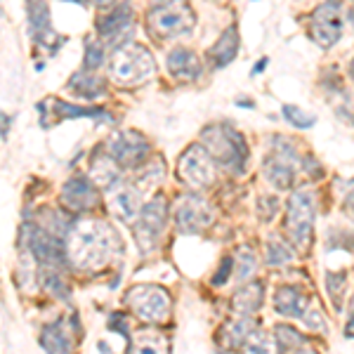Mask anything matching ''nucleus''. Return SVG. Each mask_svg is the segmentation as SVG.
<instances>
[{"mask_svg":"<svg viewBox=\"0 0 354 354\" xmlns=\"http://www.w3.org/2000/svg\"><path fill=\"white\" fill-rule=\"evenodd\" d=\"M283 118H286L288 123H293L295 128H300V130H307V128H312V125L317 123V118L310 116V113H305L300 106H295V104L283 106Z\"/></svg>","mask_w":354,"mask_h":354,"instance_id":"32","label":"nucleus"},{"mask_svg":"<svg viewBox=\"0 0 354 354\" xmlns=\"http://www.w3.org/2000/svg\"><path fill=\"white\" fill-rule=\"evenodd\" d=\"M66 88L68 93L83 97V100H97V97L104 95V81L100 76H95V71H88V68L73 73Z\"/></svg>","mask_w":354,"mask_h":354,"instance_id":"20","label":"nucleus"},{"mask_svg":"<svg viewBox=\"0 0 354 354\" xmlns=\"http://www.w3.org/2000/svg\"><path fill=\"white\" fill-rule=\"evenodd\" d=\"M125 305L130 307L137 319H142L145 324H163L170 317V300L168 290L161 286H153V283H142L128 290L125 295Z\"/></svg>","mask_w":354,"mask_h":354,"instance_id":"6","label":"nucleus"},{"mask_svg":"<svg viewBox=\"0 0 354 354\" xmlns=\"http://www.w3.org/2000/svg\"><path fill=\"white\" fill-rule=\"evenodd\" d=\"M239 55V31L236 26H230L222 31V36L215 41V45L210 48V64L215 68H225L230 66Z\"/></svg>","mask_w":354,"mask_h":354,"instance_id":"19","label":"nucleus"},{"mask_svg":"<svg viewBox=\"0 0 354 354\" xmlns=\"http://www.w3.org/2000/svg\"><path fill=\"white\" fill-rule=\"evenodd\" d=\"M245 350L248 352H270L272 350V345H270V340H267V335L262 333V330L255 328L253 333H250V338L245 340Z\"/></svg>","mask_w":354,"mask_h":354,"instance_id":"33","label":"nucleus"},{"mask_svg":"<svg viewBox=\"0 0 354 354\" xmlns=\"http://www.w3.org/2000/svg\"><path fill=\"white\" fill-rule=\"evenodd\" d=\"M102 64H104V45L95 38H88L85 41V57H83V68L88 71H97Z\"/></svg>","mask_w":354,"mask_h":354,"instance_id":"31","label":"nucleus"},{"mask_svg":"<svg viewBox=\"0 0 354 354\" xmlns=\"http://www.w3.org/2000/svg\"><path fill=\"white\" fill-rule=\"evenodd\" d=\"M165 66H168V73L180 83H194L201 78L203 66L201 59L192 53L189 48H175L170 50L168 59H165Z\"/></svg>","mask_w":354,"mask_h":354,"instance_id":"16","label":"nucleus"},{"mask_svg":"<svg viewBox=\"0 0 354 354\" xmlns=\"http://www.w3.org/2000/svg\"><path fill=\"white\" fill-rule=\"evenodd\" d=\"M201 145L213 153L222 168L234 175H241L248 161V145L243 135L227 123H210L201 130Z\"/></svg>","mask_w":354,"mask_h":354,"instance_id":"2","label":"nucleus"},{"mask_svg":"<svg viewBox=\"0 0 354 354\" xmlns=\"http://www.w3.org/2000/svg\"><path fill=\"white\" fill-rule=\"evenodd\" d=\"M41 345L48 352H68L71 350V338H68V330L64 328V319H57L55 324L43 328L41 335Z\"/></svg>","mask_w":354,"mask_h":354,"instance_id":"23","label":"nucleus"},{"mask_svg":"<svg viewBox=\"0 0 354 354\" xmlns=\"http://www.w3.org/2000/svg\"><path fill=\"white\" fill-rule=\"evenodd\" d=\"M253 330H255V322L250 319V314H241V317L230 322L225 330H222L225 333V347H243Z\"/></svg>","mask_w":354,"mask_h":354,"instance_id":"24","label":"nucleus"},{"mask_svg":"<svg viewBox=\"0 0 354 354\" xmlns=\"http://www.w3.org/2000/svg\"><path fill=\"white\" fill-rule=\"evenodd\" d=\"M8 123H10L8 113H3V140H8Z\"/></svg>","mask_w":354,"mask_h":354,"instance_id":"41","label":"nucleus"},{"mask_svg":"<svg viewBox=\"0 0 354 354\" xmlns=\"http://www.w3.org/2000/svg\"><path fill=\"white\" fill-rule=\"evenodd\" d=\"M118 248H121L118 245V234L109 225L97 220L76 222L66 236L68 262L85 272L102 270Z\"/></svg>","mask_w":354,"mask_h":354,"instance_id":"1","label":"nucleus"},{"mask_svg":"<svg viewBox=\"0 0 354 354\" xmlns=\"http://www.w3.org/2000/svg\"><path fill=\"white\" fill-rule=\"evenodd\" d=\"M142 189L140 187H130V185H118L111 192L109 198V208L121 222H135L137 215L142 210Z\"/></svg>","mask_w":354,"mask_h":354,"instance_id":"17","label":"nucleus"},{"mask_svg":"<svg viewBox=\"0 0 354 354\" xmlns=\"http://www.w3.org/2000/svg\"><path fill=\"white\" fill-rule=\"evenodd\" d=\"M218 3H225V0H218Z\"/></svg>","mask_w":354,"mask_h":354,"instance_id":"47","label":"nucleus"},{"mask_svg":"<svg viewBox=\"0 0 354 354\" xmlns=\"http://www.w3.org/2000/svg\"><path fill=\"white\" fill-rule=\"evenodd\" d=\"M41 283H43V288L48 290L50 295H55V298H59V300H68V298H71V290H68L64 277L59 274V267L43 265Z\"/></svg>","mask_w":354,"mask_h":354,"instance_id":"27","label":"nucleus"},{"mask_svg":"<svg viewBox=\"0 0 354 354\" xmlns=\"http://www.w3.org/2000/svg\"><path fill=\"white\" fill-rule=\"evenodd\" d=\"M165 220H168V203L163 196H156L153 201L142 205L135 222V239L142 253H151L158 245V239L165 230Z\"/></svg>","mask_w":354,"mask_h":354,"instance_id":"8","label":"nucleus"},{"mask_svg":"<svg viewBox=\"0 0 354 354\" xmlns=\"http://www.w3.org/2000/svg\"><path fill=\"white\" fill-rule=\"evenodd\" d=\"M317 218V203L307 189H298L290 194L286 205V232L288 239L300 253H305L312 245V230Z\"/></svg>","mask_w":354,"mask_h":354,"instance_id":"5","label":"nucleus"},{"mask_svg":"<svg viewBox=\"0 0 354 354\" xmlns=\"http://www.w3.org/2000/svg\"><path fill=\"white\" fill-rule=\"evenodd\" d=\"M234 258H225L222 260V265H220V270L215 272V277H213V286H225L227 281H230V277H232V272H234Z\"/></svg>","mask_w":354,"mask_h":354,"instance_id":"34","label":"nucleus"},{"mask_svg":"<svg viewBox=\"0 0 354 354\" xmlns=\"http://www.w3.org/2000/svg\"><path fill=\"white\" fill-rule=\"evenodd\" d=\"M302 319H305V324H307L310 328H319V330L326 328V324H324L322 314H319L317 310H314V312H305V317H302Z\"/></svg>","mask_w":354,"mask_h":354,"instance_id":"36","label":"nucleus"},{"mask_svg":"<svg viewBox=\"0 0 354 354\" xmlns=\"http://www.w3.org/2000/svg\"><path fill=\"white\" fill-rule=\"evenodd\" d=\"M345 335H347V338H354V314H352V319L347 322V326H345Z\"/></svg>","mask_w":354,"mask_h":354,"instance_id":"39","label":"nucleus"},{"mask_svg":"<svg viewBox=\"0 0 354 354\" xmlns=\"http://www.w3.org/2000/svg\"><path fill=\"white\" fill-rule=\"evenodd\" d=\"M262 300H265L262 281H248L234 293V310L239 314H253L262 307Z\"/></svg>","mask_w":354,"mask_h":354,"instance_id":"22","label":"nucleus"},{"mask_svg":"<svg viewBox=\"0 0 354 354\" xmlns=\"http://www.w3.org/2000/svg\"><path fill=\"white\" fill-rule=\"evenodd\" d=\"M109 153L121 168H137L149 156V142L135 130H116L109 140Z\"/></svg>","mask_w":354,"mask_h":354,"instance_id":"12","label":"nucleus"},{"mask_svg":"<svg viewBox=\"0 0 354 354\" xmlns=\"http://www.w3.org/2000/svg\"><path fill=\"white\" fill-rule=\"evenodd\" d=\"M26 21H28V33L38 45L48 50H55L64 43V38L57 36L53 24H50V8L48 0H26Z\"/></svg>","mask_w":354,"mask_h":354,"instance_id":"14","label":"nucleus"},{"mask_svg":"<svg viewBox=\"0 0 354 354\" xmlns=\"http://www.w3.org/2000/svg\"><path fill=\"white\" fill-rule=\"evenodd\" d=\"M288 262H293V250L288 248L283 241H267V265L272 267H283L288 265Z\"/></svg>","mask_w":354,"mask_h":354,"instance_id":"29","label":"nucleus"},{"mask_svg":"<svg viewBox=\"0 0 354 354\" xmlns=\"http://www.w3.org/2000/svg\"><path fill=\"white\" fill-rule=\"evenodd\" d=\"M156 73V62L142 45H123L113 53L109 62V76L118 85L147 83Z\"/></svg>","mask_w":354,"mask_h":354,"instance_id":"4","label":"nucleus"},{"mask_svg":"<svg viewBox=\"0 0 354 354\" xmlns=\"http://www.w3.org/2000/svg\"><path fill=\"white\" fill-rule=\"evenodd\" d=\"M109 328L111 330H118V333L123 335L125 340H128V345H130V333H128V319L123 317V314H118V312H113L111 317H109Z\"/></svg>","mask_w":354,"mask_h":354,"instance_id":"35","label":"nucleus"},{"mask_svg":"<svg viewBox=\"0 0 354 354\" xmlns=\"http://www.w3.org/2000/svg\"><path fill=\"white\" fill-rule=\"evenodd\" d=\"M345 286H347V274L345 272H333L326 274V290L333 300V307L340 310L342 307V295H345Z\"/></svg>","mask_w":354,"mask_h":354,"instance_id":"30","label":"nucleus"},{"mask_svg":"<svg viewBox=\"0 0 354 354\" xmlns=\"http://www.w3.org/2000/svg\"><path fill=\"white\" fill-rule=\"evenodd\" d=\"M352 3H354V0H352Z\"/></svg>","mask_w":354,"mask_h":354,"instance_id":"48","label":"nucleus"},{"mask_svg":"<svg viewBox=\"0 0 354 354\" xmlns=\"http://www.w3.org/2000/svg\"><path fill=\"white\" fill-rule=\"evenodd\" d=\"M274 310L281 317L302 319L307 312V295L295 286H281L274 293Z\"/></svg>","mask_w":354,"mask_h":354,"instance_id":"18","label":"nucleus"},{"mask_svg":"<svg viewBox=\"0 0 354 354\" xmlns=\"http://www.w3.org/2000/svg\"><path fill=\"white\" fill-rule=\"evenodd\" d=\"M97 33L104 38L111 48H123V43L133 33V10L125 3H118L116 8L104 12L97 19Z\"/></svg>","mask_w":354,"mask_h":354,"instance_id":"13","label":"nucleus"},{"mask_svg":"<svg viewBox=\"0 0 354 354\" xmlns=\"http://www.w3.org/2000/svg\"><path fill=\"white\" fill-rule=\"evenodd\" d=\"M350 24H352V26H354V8H352V10H350Z\"/></svg>","mask_w":354,"mask_h":354,"instance_id":"43","label":"nucleus"},{"mask_svg":"<svg viewBox=\"0 0 354 354\" xmlns=\"http://www.w3.org/2000/svg\"><path fill=\"white\" fill-rule=\"evenodd\" d=\"M177 177L192 189H205L215 180V158L203 145H189L177 158Z\"/></svg>","mask_w":354,"mask_h":354,"instance_id":"7","label":"nucleus"},{"mask_svg":"<svg viewBox=\"0 0 354 354\" xmlns=\"http://www.w3.org/2000/svg\"><path fill=\"white\" fill-rule=\"evenodd\" d=\"M265 66H267V57H262V59H260L258 64H255V68H253V76H255V73H262V71H265Z\"/></svg>","mask_w":354,"mask_h":354,"instance_id":"40","label":"nucleus"},{"mask_svg":"<svg viewBox=\"0 0 354 354\" xmlns=\"http://www.w3.org/2000/svg\"><path fill=\"white\" fill-rule=\"evenodd\" d=\"M121 165L116 163V158L111 156H104V158H95L93 161V170H90V177H93V182H97L100 187H104V189H116L118 185H123L121 182Z\"/></svg>","mask_w":354,"mask_h":354,"instance_id":"21","label":"nucleus"},{"mask_svg":"<svg viewBox=\"0 0 354 354\" xmlns=\"http://www.w3.org/2000/svg\"><path fill=\"white\" fill-rule=\"evenodd\" d=\"M239 104H241V106H243V109H250V106H253V104H250V102H248V100H239Z\"/></svg>","mask_w":354,"mask_h":354,"instance_id":"42","label":"nucleus"},{"mask_svg":"<svg viewBox=\"0 0 354 354\" xmlns=\"http://www.w3.org/2000/svg\"><path fill=\"white\" fill-rule=\"evenodd\" d=\"M236 281H248L250 277H253L255 272H258V255L253 253L250 248H239V253H236Z\"/></svg>","mask_w":354,"mask_h":354,"instance_id":"28","label":"nucleus"},{"mask_svg":"<svg viewBox=\"0 0 354 354\" xmlns=\"http://www.w3.org/2000/svg\"><path fill=\"white\" fill-rule=\"evenodd\" d=\"M274 342H277V350L281 352H302L307 347V338L295 330L293 326H286V324H277L274 326Z\"/></svg>","mask_w":354,"mask_h":354,"instance_id":"25","label":"nucleus"},{"mask_svg":"<svg viewBox=\"0 0 354 354\" xmlns=\"http://www.w3.org/2000/svg\"><path fill=\"white\" fill-rule=\"evenodd\" d=\"M71 3H78V5H90V3H97V5H104V8H109V0H71Z\"/></svg>","mask_w":354,"mask_h":354,"instance_id":"38","label":"nucleus"},{"mask_svg":"<svg viewBox=\"0 0 354 354\" xmlns=\"http://www.w3.org/2000/svg\"><path fill=\"white\" fill-rule=\"evenodd\" d=\"M153 5H161V3H168V0H151Z\"/></svg>","mask_w":354,"mask_h":354,"instance_id":"44","label":"nucleus"},{"mask_svg":"<svg viewBox=\"0 0 354 354\" xmlns=\"http://www.w3.org/2000/svg\"><path fill=\"white\" fill-rule=\"evenodd\" d=\"M350 73H352V78H354V59H352V64H350Z\"/></svg>","mask_w":354,"mask_h":354,"instance_id":"45","label":"nucleus"},{"mask_svg":"<svg viewBox=\"0 0 354 354\" xmlns=\"http://www.w3.org/2000/svg\"><path fill=\"white\" fill-rule=\"evenodd\" d=\"M295 163H298V153L288 137H274L272 156L265 161V177L270 180L277 189H288L295 180Z\"/></svg>","mask_w":354,"mask_h":354,"instance_id":"10","label":"nucleus"},{"mask_svg":"<svg viewBox=\"0 0 354 354\" xmlns=\"http://www.w3.org/2000/svg\"><path fill=\"white\" fill-rule=\"evenodd\" d=\"M345 203L347 208H354V180L347 185V194H345Z\"/></svg>","mask_w":354,"mask_h":354,"instance_id":"37","label":"nucleus"},{"mask_svg":"<svg viewBox=\"0 0 354 354\" xmlns=\"http://www.w3.org/2000/svg\"><path fill=\"white\" fill-rule=\"evenodd\" d=\"M62 203L73 213H83V210H93L100 205V194H97L93 180L76 175L62 187Z\"/></svg>","mask_w":354,"mask_h":354,"instance_id":"15","label":"nucleus"},{"mask_svg":"<svg viewBox=\"0 0 354 354\" xmlns=\"http://www.w3.org/2000/svg\"><path fill=\"white\" fill-rule=\"evenodd\" d=\"M173 220L182 234H201L213 225V208L198 194H182L175 203Z\"/></svg>","mask_w":354,"mask_h":354,"instance_id":"9","label":"nucleus"},{"mask_svg":"<svg viewBox=\"0 0 354 354\" xmlns=\"http://www.w3.org/2000/svg\"><path fill=\"white\" fill-rule=\"evenodd\" d=\"M310 36L319 48L328 50L340 41L342 36V10L338 0H326L312 12Z\"/></svg>","mask_w":354,"mask_h":354,"instance_id":"11","label":"nucleus"},{"mask_svg":"<svg viewBox=\"0 0 354 354\" xmlns=\"http://www.w3.org/2000/svg\"><path fill=\"white\" fill-rule=\"evenodd\" d=\"M55 102V116L57 121H68V118H104V121H113V118L104 109H97V106H76V104H66V102L53 100Z\"/></svg>","mask_w":354,"mask_h":354,"instance_id":"26","label":"nucleus"},{"mask_svg":"<svg viewBox=\"0 0 354 354\" xmlns=\"http://www.w3.org/2000/svg\"><path fill=\"white\" fill-rule=\"evenodd\" d=\"M113 3H125V0H113Z\"/></svg>","mask_w":354,"mask_h":354,"instance_id":"46","label":"nucleus"},{"mask_svg":"<svg viewBox=\"0 0 354 354\" xmlns=\"http://www.w3.org/2000/svg\"><path fill=\"white\" fill-rule=\"evenodd\" d=\"M194 24H196V15H194L189 0H168V3L156 5L147 15V28L156 41L187 36L192 33Z\"/></svg>","mask_w":354,"mask_h":354,"instance_id":"3","label":"nucleus"}]
</instances>
